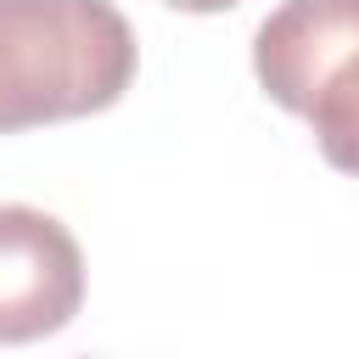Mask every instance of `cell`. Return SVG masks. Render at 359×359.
I'll use <instances>...</instances> for the list:
<instances>
[{
	"label": "cell",
	"instance_id": "277c9868",
	"mask_svg": "<svg viewBox=\"0 0 359 359\" xmlns=\"http://www.w3.org/2000/svg\"><path fill=\"white\" fill-rule=\"evenodd\" d=\"M163 6L191 11V17H213V11H230V6H241V0H163Z\"/></svg>",
	"mask_w": 359,
	"mask_h": 359
},
{
	"label": "cell",
	"instance_id": "3957f363",
	"mask_svg": "<svg viewBox=\"0 0 359 359\" xmlns=\"http://www.w3.org/2000/svg\"><path fill=\"white\" fill-rule=\"evenodd\" d=\"M84 303L73 230L28 202H0V342L56 337Z\"/></svg>",
	"mask_w": 359,
	"mask_h": 359
},
{
	"label": "cell",
	"instance_id": "7a4b0ae2",
	"mask_svg": "<svg viewBox=\"0 0 359 359\" xmlns=\"http://www.w3.org/2000/svg\"><path fill=\"white\" fill-rule=\"evenodd\" d=\"M252 73L331 168L359 174V0H280L252 34Z\"/></svg>",
	"mask_w": 359,
	"mask_h": 359
},
{
	"label": "cell",
	"instance_id": "6da1fadb",
	"mask_svg": "<svg viewBox=\"0 0 359 359\" xmlns=\"http://www.w3.org/2000/svg\"><path fill=\"white\" fill-rule=\"evenodd\" d=\"M140 50L112 0H0V135L123 101Z\"/></svg>",
	"mask_w": 359,
	"mask_h": 359
}]
</instances>
